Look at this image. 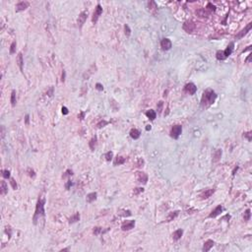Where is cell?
Listing matches in <instances>:
<instances>
[{
  "mask_svg": "<svg viewBox=\"0 0 252 252\" xmlns=\"http://www.w3.org/2000/svg\"><path fill=\"white\" fill-rule=\"evenodd\" d=\"M140 131L139 130H137V129H132L131 131H130V136H131V138H133V139H138L139 137H140Z\"/></svg>",
  "mask_w": 252,
  "mask_h": 252,
  "instance_id": "cell-21",
  "label": "cell"
},
{
  "mask_svg": "<svg viewBox=\"0 0 252 252\" xmlns=\"http://www.w3.org/2000/svg\"><path fill=\"white\" fill-rule=\"evenodd\" d=\"M47 95L49 97H52V95H53V87H50V89L47 91Z\"/></svg>",
  "mask_w": 252,
  "mask_h": 252,
  "instance_id": "cell-49",
  "label": "cell"
},
{
  "mask_svg": "<svg viewBox=\"0 0 252 252\" xmlns=\"http://www.w3.org/2000/svg\"><path fill=\"white\" fill-rule=\"evenodd\" d=\"M184 91L186 93H188L189 95H194L197 91V87L193 84V83H189V84H186L185 87H184Z\"/></svg>",
  "mask_w": 252,
  "mask_h": 252,
  "instance_id": "cell-5",
  "label": "cell"
},
{
  "mask_svg": "<svg viewBox=\"0 0 252 252\" xmlns=\"http://www.w3.org/2000/svg\"><path fill=\"white\" fill-rule=\"evenodd\" d=\"M112 157H113V153H112V152H107V153L105 155V158H106V160H107V161L111 160H112Z\"/></svg>",
  "mask_w": 252,
  "mask_h": 252,
  "instance_id": "cell-34",
  "label": "cell"
},
{
  "mask_svg": "<svg viewBox=\"0 0 252 252\" xmlns=\"http://www.w3.org/2000/svg\"><path fill=\"white\" fill-rule=\"evenodd\" d=\"M250 59H251V55H249V56H248V58L246 59V62H249V61H250Z\"/></svg>",
  "mask_w": 252,
  "mask_h": 252,
  "instance_id": "cell-57",
  "label": "cell"
},
{
  "mask_svg": "<svg viewBox=\"0 0 252 252\" xmlns=\"http://www.w3.org/2000/svg\"><path fill=\"white\" fill-rule=\"evenodd\" d=\"M196 14L199 17H207L208 16V13H207V11H205V9H200V10L196 11Z\"/></svg>",
  "mask_w": 252,
  "mask_h": 252,
  "instance_id": "cell-30",
  "label": "cell"
},
{
  "mask_svg": "<svg viewBox=\"0 0 252 252\" xmlns=\"http://www.w3.org/2000/svg\"><path fill=\"white\" fill-rule=\"evenodd\" d=\"M237 169H238V168H237V167H236V168L233 169V171H232V174H233V175L235 174V172H236V170H237Z\"/></svg>",
  "mask_w": 252,
  "mask_h": 252,
  "instance_id": "cell-56",
  "label": "cell"
},
{
  "mask_svg": "<svg viewBox=\"0 0 252 252\" xmlns=\"http://www.w3.org/2000/svg\"><path fill=\"white\" fill-rule=\"evenodd\" d=\"M214 191H215L214 189H206L205 191L202 192V194L200 195L201 199H207V198L211 197V195L214 193Z\"/></svg>",
  "mask_w": 252,
  "mask_h": 252,
  "instance_id": "cell-14",
  "label": "cell"
},
{
  "mask_svg": "<svg viewBox=\"0 0 252 252\" xmlns=\"http://www.w3.org/2000/svg\"><path fill=\"white\" fill-rule=\"evenodd\" d=\"M178 211H175V212H171V213H169V215L168 216V218H167V221H173L177 216H178Z\"/></svg>",
  "mask_w": 252,
  "mask_h": 252,
  "instance_id": "cell-24",
  "label": "cell"
},
{
  "mask_svg": "<svg viewBox=\"0 0 252 252\" xmlns=\"http://www.w3.org/2000/svg\"><path fill=\"white\" fill-rule=\"evenodd\" d=\"M181 132H182V127H181V125H174V126L171 128V130H170V136H171L172 138H174V139H177V138L180 136Z\"/></svg>",
  "mask_w": 252,
  "mask_h": 252,
  "instance_id": "cell-3",
  "label": "cell"
},
{
  "mask_svg": "<svg viewBox=\"0 0 252 252\" xmlns=\"http://www.w3.org/2000/svg\"><path fill=\"white\" fill-rule=\"evenodd\" d=\"M151 128H152V127H151V125H147V127H146V130H147V131H149V130H151Z\"/></svg>",
  "mask_w": 252,
  "mask_h": 252,
  "instance_id": "cell-55",
  "label": "cell"
},
{
  "mask_svg": "<svg viewBox=\"0 0 252 252\" xmlns=\"http://www.w3.org/2000/svg\"><path fill=\"white\" fill-rule=\"evenodd\" d=\"M3 177L4 178H10V171L9 170H3Z\"/></svg>",
  "mask_w": 252,
  "mask_h": 252,
  "instance_id": "cell-43",
  "label": "cell"
},
{
  "mask_svg": "<svg viewBox=\"0 0 252 252\" xmlns=\"http://www.w3.org/2000/svg\"><path fill=\"white\" fill-rule=\"evenodd\" d=\"M61 110H62V113H63V114H64V115H66V114H68V112H69V111H68V108H67V107H62V108H61Z\"/></svg>",
  "mask_w": 252,
  "mask_h": 252,
  "instance_id": "cell-47",
  "label": "cell"
},
{
  "mask_svg": "<svg viewBox=\"0 0 252 252\" xmlns=\"http://www.w3.org/2000/svg\"><path fill=\"white\" fill-rule=\"evenodd\" d=\"M207 8H209L210 10H213V11L216 10V7H215L214 5H212V3H208V5H207Z\"/></svg>",
  "mask_w": 252,
  "mask_h": 252,
  "instance_id": "cell-48",
  "label": "cell"
},
{
  "mask_svg": "<svg viewBox=\"0 0 252 252\" xmlns=\"http://www.w3.org/2000/svg\"><path fill=\"white\" fill-rule=\"evenodd\" d=\"M216 57H217V59H219V60H225V59L227 58L225 53H224V50H219L216 54Z\"/></svg>",
  "mask_w": 252,
  "mask_h": 252,
  "instance_id": "cell-27",
  "label": "cell"
},
{
  "mask_svg": "<svg viewBox=\"0 0 252 252\" xmlns=\"http://www.w3.org/2000/svg\"><path fill=\"white\" fill-rule=\"evenodd\" d=\"M136 179L139 182L146 184L147 181H148V175L145 172H143V171H137L136 172Z\"/></svg>",
  "mask_w": 252,
  "mask_h": 252,
  "instance_id": "cell-6",
  "label": "cell"
},
{
  "mask_svg": "<svg viewBox=\"0 0 252 252\" xmlns=\"http://www.w3.org/2000/svg\"><path fill=\"white\" fill-rule=\"evenodd\" d=\"M142 192H144V188L143 187H138V188L134 189V195H138V194L142 193Z\"/></svg>",
  "mask_w": 252,
  "mask_h": 252,
  "instance_id": "cell-36",
  "label": "cell"
},
{
  "mask_svg": "<svg viewBox=\"0 0 252 252\" xmlns=\"http://www.w3.org/2000/svg\"><path fill=\"white\" fill-rule=\"evenodd\" d=\"M72 174H73V171H72L71 169H67V170L65 171V173L63 174V176H62V177H63V178H65L66 176H70V175H72Z\"/></svg>",
  "mask_w": 252,
  "mask_h": 252,
  "instance_id": "cell-40",
  "label": "cell"
},
{
  "mask_svg": "<svg viewBox=\"0 0 252 252\" xmlns=\"http://www.w3.org/2000/svg\"><path fill=\"white\" fill-rule=\"evenodd\" d=\"M124 31H125V35H126L127 37H129V36L131 35V30H130V28H129L128 25H125V26H124Z\"/></svg>",
  "mask_w": 252,
  "mask_h": 252,
  "instance_id": "cell-35",
  "label": "cell"
},
{
  "mask_svg": "<svg viewBox=\"0 0 252 252\" xmlns=\"http://www.w3.org/2000/svg\"><path fill=\"white\" fill-rule=\"evenodd\" d=\"M251 28H252V23H249V24L246 26V28H245V29H243L242 31H241V32H240V33H239L237 36H236V38H237V39H239V38H243V37H244V36H245V35H246V34H247V33L250 31V30H251Z\"/></svg>",
  "mask_w": 252,
  "mask_h": 252,
  "instance_id": "cell-11",
  "label": "cell"
},
{
  "mask_svg": "<svg viewBox=\"0 0 252 252\" xmlns=\"http://www.w3.org/2000/svg\"><path fill=\"white\" fill-rule=\"evenodd\" d=\"M250 216H251V211H250L249 209H247V210L244 212V214H243V219H244V221H249V220H250Z\"/></svg>",
  "mask_w": 252,
  "mask_h": 252,
  "instance_id": "cell-32",
  "label": "cell"
},
{
  "mask_svg": "<svg viewBox=\"0 0 252 252\" xmlns=\"http://www.w3.org/2000/svg\"><path fill=\"white\" fill-rule=\"evenodd\" d=\"M126 161V159L121 157V156H117L115 158V160H114V166H120V165H123L124 162Z\"/></svg>",
  "mask_w": 252,
  "mask_h": 252,
  "instance_id": "cell-19",
  "label": "cell"
},
{
  "mask_svg": "<svg viewBox=\"0 0 252 252\" xmlns=\"http://www.w3.org/2000/svg\"><path fill=\"white\" fill-rule=\"evenodd\" d=\"M17 64L20 68V70L23 72V64H24V60H23V54L21 52L18 53V56H17Z\"/></svg>",
  "mask_w": 252,
  "mask_h": 252,
  "instance_id": "cell-18",
  "label": "cell"
},
{
  "mask_svg": "<svg viewBox=\"0 0 252 252\" xmlns=\"http://www.w3.org/2000/svg\"><path fill=\"white\" fill-rule=\"evenodd\" d=\"M182 234H183V230H182V229H177V230H175V231L172 233V238H173L174 240H178V239L181 238Z\"/></svg>",
  "mask_w": 252,
  "mask_h": 252,
  "instance_id": "cell-17",
  "label": "cell"
},
{
  "mask_svg": "<svg viewBox=\"0 0 252 252\" xmlns=\"http://www.w3.org/2000/svg\"><path fill=\"white\" fill-rule=\"evenodd\" d=\"M16 46H17L16 41H13L12 44H11V46H10V53H11V54H13V53L16 52Z\"/></svg>",
  "mask_w": 252,
  "mask_h": 252,
  "instance_id": "cell-33",
  "label": "cell"
},
{
  "mask_svg": "<svg viewBox=\"0 0 252 252\" xmlns=\"http://www.w3.org/2000/svg\"><path fill=\"white\" fill-rule=\"evenodd\" d=\"M29 122H30V115L27 114L26 117H25V123H26V125H29Z\"/></svg>",
  "mask_w": 252,
  "mask_h": 252,
  "instance_id": "cell-50",
  "label": "cell"
},
{
  "mask_svg": "<svg viewBox=\"0 0 252 252\" xmlns=\"http://www.w3.org/2000/svg\"><path fill=\"white\" fill-rule=\"evenodd\" d=\"M10 183H11V186H12V188L13 189H15L16 190L17 189V183H16V181H15V179L14 178H11V181H10Z\"/></svg>",
  "mask_w": 252,
  "mask_h": 252,
  "instance_id": "cell-38",
  "label": "cell"
},
{
  "mask_svg": "<svg viewBox=\"0 0 252 252\" xmlns=\"http://www.w3.org/2000/svg\"><path fill=\"white\" fill-rule=\"evenodd\" d=\"M87 16H88V13H87V12H82V13L79 15V17H78V19H77V24H78V27H79V28H82V27H83V25L85 24V22H86V20H87Z\"/></svg>",
  "mask_w": 252,
  "mask_h": 252,
  "instance_id": "cell-7",
  "label": "cell"
},
{
  "mask_svg": "<svg viewBox=\"0 0 252 252\" xmlns=\"http://www.w3.org/2000/svg\"><path fill=\"white\" fill-rule=\"evenodd\" d=\"M144 164H145L144 160H143V159H139L138 161H137V167H138V168H141V167L144 166Z\"/></svg>",
  "mask_w": 252,
  "mask_h": 252,
  "instance_id": "cell-41",
  "label": "cell"
},
{
  "mask_svg": "<svg viewBox=\"0 0 252 252\" xmlns=\"http://www.w3.org/2000/svg\"><path fill=\"white\" fill-rule=\"evenodd\" d=\"M214 241L213 240H211V239H209V240H207L205 243H204V246H203V251H205V252H207V251H209L213 246H214Z\"/></svg>",
  "mask_w": 252,
  "mask_h": 252,
  "instance_id": "cell-15",
  "label": "cell"
},
{
  "mask_svg": "<svg viewBox=\"0 0 252 252\" xmlns=\"http://www.w3.org/2000/svg\"><path fill=\"white\" fill-rule=\"evenodd\" d=\"M1 190H0V192H1V194L2 195H5L6 193H7V191H8V186H7V184H6V182L4 181V180H2L1 181V188H0Z\"/></svg>",
  "mask_w": 252,
  "mask_h": 252,
  "instance_id": "cell-23",
  "label": "cell"
},
{
  "mask_svg": "<svg viewBox=\"0 0 252 252\" xmlns=\"http://www.w3.org/2000/svg\"><path fill=\"white\" fill-rule=\"evenodd\" d=\"M11 105L12 107H15L16 105V91H12V94H11Z\"/></svg>",
  "mask_w": 252,
  "mask_h": 252,
  "instance_id": "cell-29",
  "label": "cell"
},
{
  "mask_svg": "<svg viewBox=\"0 0 252 252\" xmlns=\"http://www.w3.org/2000/svg\"><path fill=\"white\" fill-rule=\"evenodd\" d=\"M101 230H102V229L101 228H99V227H97V228H94V233L95 234H99L100 232H101Z\"/></svg>",
  "mask_w": 252,
  "mask_h": 252,
  "instance_id": "cell-39",
  "label": "cell"
},
{
  "mask_svg": "<svg viewBox=\"0 0 252 252\" xmlns=\"http://www.w3.org/2000/svg\"><path fill=\"white\" fill-rule=\"evenodd\" d=\"M80 220V215L79 213H76L74 216H72L70 219H69V224H73V223H76Z\"/></svg>",
  "mask_w": 252,
  "mask_h": 252,
  "instance_id": "cell-26",
  "label": "cell"
},
{
  "mask_svg": "<svg viewBox=\"0 0 252 252\" xmlns=\"http://www.w3.org/2000/svg\"><path fill=\"white\" fill-rule=\"evenodd\" d=\"M160 46L164 50H169L172 46V43L170 41V39L168 38H164L161 41H160Z\"/></svg>",
  "mask_w": 252,
  "mask_h": 252,
  "instance_id": "cell-8",
  "label": "cell"
},
{
  "mask_svg": "<svg viewBox=\"0 0 252 252\" xmlns=\"http://www.w3.org/2000/svg\"><path fill=\"white\" fill-rule=\"evenodd\" d=\"M28 172H29V175L31 176V177H35V176H36L35 171H34L33 169H31V168H28Z\"/></svg>",
  "mask_w": 252,
  "mask_h": 252,
  "instance_id": "cell-45",
  "label": "cell"
},
{
  "mask_svg": "<svg viewBox=\"0 0 252 252\" xmlns=\"http://www.w3.org/2000/svg\"><path fill=\"white\" fill-rule=\"evenodd\" d=\"M251 133H252V132H251V131H249V132H247V133H244V135H243L244 137H246V138H247V140H248L249 142L252 140V138H251Z\"/></svg>",
  "mask_w": 252,
  "mask_h": 252,
  "instance_id": "cell-42",
  "label": "cell"
},
{
  "mask_svg": "<svg viewBox=\"0 0 252 252\" xmlns=\"http://www.w3.org/2000/svg\"><path fill=\"white\" fill-rule=\"evenodd\" d=\"M29 2H26V1H22V2H19L17 5H16V11L17 12H20V11H23L25 9H27L29 7Z\"/></svg>",
  "mask_w": 252,
  "mask_h": 252,
  "instance_id": "cell-13",
  "label": "cell"
},
{
  "mask_svg": "<svg viewBox=\"0 0 252 252\" xmlns=\"http://www.w3.org/2000/svg\"><path fill=\"white\" fill-rule=\"evenodd\" d=\"M72 185V182L70 181V180H68V182L66 183V189H69L70 188V186Z\"/></svg>",
  "mask_w": 252,
  "mask_h": 252,
  "instance_id": "cell-52",
  "label": "cell"
},
{
  "mask_svg": "<svg viewBox=\"0 0 252 252\" xmlns=\"http://www.w3.org/2000/svg\"><path fill=\"white\" fill-rule=\"evenodd\" d=\"M221 150H217V151H216V153L214 154L213 161H214V162H217V161H219V160H220V159H221Z\"/></svg>",
  "mask_w": 252,
  "mask_h": 252,
  "instance_id": "cell-25",
  "label": "cell"
},
{
  "mask_svg": "<svg viewBox=\"0 0 252 252\" xmlns=\"http://www.w3.org/2000/svg\"><path fill=\"white\" fill-rule=\"evenodd\" d=\"M221 212H223V207L221 205H219L218 207H216V209L214 211H212V213L209 215V218H216L217 216H219Z\"/></svg>",
  "mask_w": 252,
  "mask_h": 252,
  "instance_id": "cell-12",
  "label": "cell"
},
{
  "mask_svg": "<svg viewBox=\"0 0 252 252\" xmlns=\"http://www.w3.org/2000/svg\"><path fill=\"white\" fill-rule=\"evenodd\" d=\"M146 115H147V117L149 118V119H151V120H155L156 117H157V113H156V111L153 110V109L148 110V111L146 112Z\"/></svg>",
  "mask_w": 252,
  "mask_h": 252,
  "instance_id": "cell-20",
  "label": "cell"
},
{
  "mask_svg": "<svg viewBox=\"0 0 252 252\" xmlns=\"http://www.w3.org/2000/svg\"><path fill=\"white\" fill-rule=\"evenodd\" d=\"M96 88H97V90H99V91H102L103 90V87H102V85L100 83H97Z\"/></svg>",
  "mask_w": 252,
  "mask_h": 252,
  "instance_id": "cell-46",
  "label": "cell"
},
{
  "mask_svg": "<svg viewBox=\"0 0 252 252\" xmlns=\"http://www.w3.org/2000/svg\"><path fill=\"white\" fill-rule=\"evenodd\" d=\"M217 99V95L216 93L211 90V89H208V90H206L204 93H203V97H202V99H201V103L203 107H209L210 105L214 103V101L216 100Z\"/></svg>",
  "mask_w": 252,
  "mask_h": 252,
  "instance_id": "cell-1",
  "label": "cell"
},
{
  "mask_svg": "<svg viewBox=\"0 0 252 252\" xmlns=\"http://www.w3.org/2000/svg\"><path fill=\"white\" fill-rule=\"evenodd\" d=\"M135 227V221H126L125 223L122 224L121 229L122 230H130Z\"/></svg>",
  "mask_w": 252,
  "mask_h": 252,
  "instance_id": "cell-9",
  "label": "cell"
},
{
  "mask_svg": "<svg viewBox=\"0 0 252 252\" xmlns=\"http://www.w3.org/2000/svg\"><path fill=\"white\" fill-rule=\"evenodd\" d=\"M84 116H85V112H81V113H80V114H79V115H78V117H79V118H80V119H81V120H82V119H83V118H84Z\"/></svg>",
  "mask_w": 252,
  "mask_h": 252,
  "instance_id": "cell-53",
  "label": "cell"
},
{
  "mask_svg": "<svg viewBox=\"0 0 252 252\" xmlns=\"http://www.w3.org/2000/svg\"><path fill=\"white\" fill-rule=\"evenodd\" d=\"M96 143H97V137H94V138H92V140L90 141V143H89V146H90V148H91V150H92V151H94V150H95Z\"/></svg>",
  "mask_w": 252,
  "mask_h": 252,
  "instance_id": "cell-31",
  "label": "cell"
},
{
  "mask_svg": "<svg viewBox=\"0 0 252 252\" xmlns=\"http://www.w3.org/2000/svg\"><path fill=\"white\" fill-rule=\"evenodd\" d=\"M65 76H66V73H65V71L63 70V72H62V76H61V81H62V82L65 81Z\"/></svg>",
  "mask_w": 252,
  "mask_h": 252,
  "instance_id": "cell-51",
  "label": "cell"
},
{
  "mask_svg": "<svg viewBox=\"0 0 252 252\" xmlns=\"http://www.w3.org/2000/svg\"><path fill=\"white\" fill-rule=\"evenodd\" d=\"M162 106H164V102H162L161 100L159 101V103H158V111H159V112H161V110H162Z\"/></svg>",
  "mask_w": 252,
  "mask_h": 252,
  "instance_id": "cell-44",
  "label": "cell"
},
{
  "mask_svg": "<svg viewBox=\"0 0 252 252\" xmlns=\"http://www.w3.org/2000/svg\"><path fill=\"white\" fill-rule=\"evenodd\" d=\"M148 7H149L150 11H156V10H157V8H158V6H157V3H156L155 1H150L149 3H148Z\"/></svg>",
  "mask_w": 252,
  "mask_h": 252,
  "instance_id": "cell-28",
  "label": "cell"
},
{
  "mask_svg": "<svg viewBox=\"0 0 252 252\" xmlns=\"http://www.w3.org/2000/svg\"><path fill=\"white\" fill-rule=\"evenodd\" d=\"M44 199H38V203H37V207H36V212H35V216H34V223H37V219L38 216H44Z\"/></svg>",
  "mask_w": 252,
  "mask_h": 252,
  "instance_id": "cell-2",
  "label": "cell"
},
{
  "mask_svg": "<svg viewBox=\"0 0 252 252\" xmlns=\"http://www.w3.org/2000/svg\"><path fill=\"white\" fill-rule=\"evenodd\" d=\"M96 199H97V193H96V192H92V193L88 194V195H87V198H86V200H87L88 203H92V202L95 201Z\"/></svg>",
  "mask_w": 252,
  "mask_h": 252,
  "instance_id": "cell-22",
  "label": "cell"
},
{
  "mask_svg": "<svg viewBox=\"0 0 252 252\" xmlns=\"http://www.w3.org/2000/svg\"><path fill=\"white\" fill-rule=\"evenodd\" d=\"M233 46H234V43H233V42H230V43L229 44V46L226 48V50H224V53H225L226 57L229 56V55L232 53V51H233Z\"/></svg>",
  "mask_w": 252,
  "mask_h": 252,
  "instance_id": "cell-16",
  "label": "cell"
},
{
  "mask_svg": "<svg viewBox=\"0 0 252 252\" xmlns=\"http://www.w3.org/2000/svg\"><path fill=\"white\" fill-rule=\"evenodd\" d=\"M101 13H102V8H101V6H100L99 4H98L97 7H96V9H95V12H94V14H93V19H92V21H93L94 24H96V23L98 22V20H99V16L101 15Z\"/></svg>",
  "mask_w": 252,
  "mask_h": 252,
  "instance_id": "cell-4",
  "label": "cell"
},
{
  "mask_svg": "<svg viewBox=\"0 0 252 252\" xmlns=\"http://www.w3.org/2000/svg\"><path fill=\"white\" fill-rule=\"evenodd\" d=\"M183 30L187 33H192L195 30V24L193 22H185L183 24Z\"/></svg>",
  "mask_w": 252,
  "mask_h": 252,
  "instance_id": "cell-10",
  "label": "cell"
},
{
  "mask_svg": "<svg viewBox=\"0 0 252 252\" xmlns=\"http://www.w3.org/2000/svg\"><path fill=\"white\" fill-rule=\"evenodd\" d=\"M1 130H2V132H1V133H2V138H3V137H4V135H5V134H4V126H2V127H1Z\"/></svg>",
  "mask_w": 252,
  "mask_h": 252,
  "instance_id": "cell-54",
  "label": "cell"
},
{
  "mask_svg": "<svg viewBox=\"0 0 252 252\" xmlns=\"http://www.w3.org/2000/svg\"><path fill=\"white\" fill-rule=\"evenodd\" d=\"M108 122L107 121H106V120H101V121H99V123H98V128H101V127H103V126H106Z\"/></svg>",
  "mask_w": 252,
  "mask_h": 252,
  "instance_id": "cell-37",
  "label": "cell"
}]
</instances>
